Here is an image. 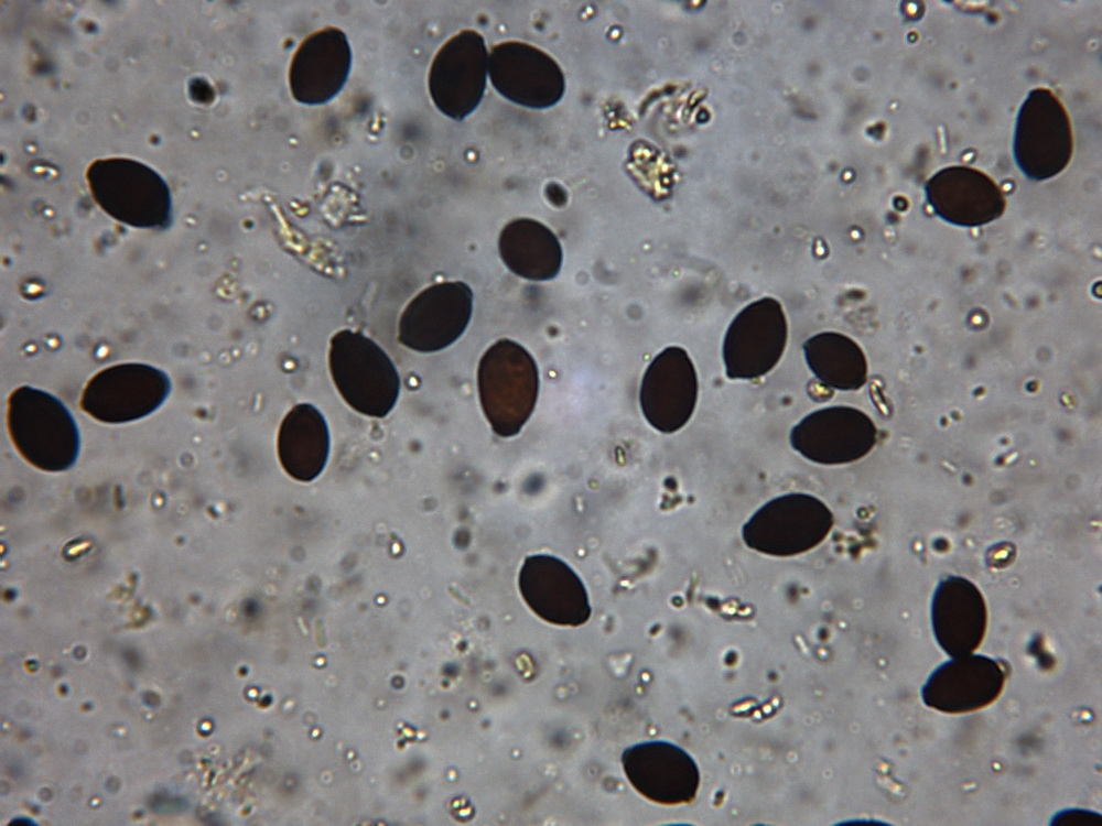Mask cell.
I'll list each match as a JSON object with an SVG mask.
<instances>
[{"instance_id": "obj_1", "label": "cell", "mask_w": 1102, "mask_h": 826, "mask_svg": "<svg viewBox=\"0 0 1102 826\" xmlns=\"http://www.w3.org/2000/svg\"><path fill=\"white\" fill-rule=\"evenodd\" d=\"M7 425L17 450L34 467L57 472L75 465L78 426L55 395L31 385L14 389L8 398Z\"/></svg>"}, {"instance_id": "obj_2", "label": "cell", "mask_w": 1102, "mask_h": 826, "mask_svg": "<svg viewBox=\"0 0 1102 826\" xmlns=\"http://www.w3.org/2000/svg\"><path fill=\"white\" fill-rule=\"evenodd\" d=\"M87 182L99 207L117 221L141 229H164L172 221L171 192L150 166L125 157L97 160Z\"/></svg>"}, {"instance_id": "obj_3", "label": "cell", "mask_w": 1102, "mask_h": 826, "mask_svg": "<svg viewBox=\"0 0 1102 826\" xmlns=\"http://www.w3.org/2000/svg\"><path fill=\"white\" fill-rule=\"evenodd\" d=\"M477 383L484 414L500 437L520 432L531 416L539 393L534 359L518 343L500 339L478 365Z\"/></svg>"}, {"instance_id": "obj_4", "label": "cell", "mask_w": 1102, "mask_h": 826, "mask_svg": "<svg viewBox=\"0 0 1102 826\" xmlns=\"http://www.w3.org/2000/svg\"><path fill=\"white\" fill-rule=\"evenodd\" d=\"M333 381L355 411L383 417L395 406L400 377L386 351L359 332L343 329L331 339L328 355Z\"/></svg>"}, {"instance_id": "obj_5", "label": "cell", "mask_w": 1102, "mask_h": 826, "mask_svg": "<svg viewBox=\"0 0 1102 826\" xmlns=\"http://www.w3.org/2000/svg\"><path fill=\"white\" fill-rule=\"evenodd\" d=\"M1072 130L1066 108L1047 88L1031 89L1020 105L1014 129L1013 155L1033 181L1058 175L1072 156Z\"/></svg>"}, {"instance_id": "obj_6", "label": "cell", "mask_w": 1102, "mask_h": 826, "mask_svg": "<svg viewBox=\"0 0 1102 826\" xmlns=\"http://www.w3.org/2000/svg\"><path fill=\"white\" fill-rule=\"evenodd\" d=\"M833 522L831 510L817 497L787 493L761 506L743 525L742 539L758 553L793 556L821 544Z\"/></svg>"}, {"instance_id": "obj_7", "label": "cell", "mask_w": 1102, "mask_h": 826, "mask_svg": "<svg viewBox=\"0 0 1102 826\" xmlns=\"http://www.w3.org/2000/svg\"><path fill=\"white\" fill-rule=\"evenodd\" d=\"M171 388L169 376L154 366L117 363L89 379L80 396V407L102 423H129L155 412L170 395Z\"/></svg>"}, {"instance_id": "obj_8", "label": "cell", "mask_w": 1102, "mask_h": 826, "mask_svg": "<svg viewBox=\"0 0 1102 826\" xmlns=\"http://www.w3.org/2000/svg\"><path fill=\"white\" fill-rule=\"evenodd\" d=\"M488 52L474 30L452 36L436 53L429 73V91L435 107L461 121L480 104L487 83Z\"/></svg>"}, {"instance_id": "obj_9", "label": "cell", "mask_w": 1102, "mask_h": 826, "mask_svg": "<svg viewBox=\"0 0 1102 826\" xmlns=\"http://www.w3.org/2000/svg\"><path fill=\"white\" fill-rule=\"evenodd\" d=\"M788 338L781 304L763 297L744 307L730 324L723 341V360L730 379L759 378L778 363Z\"/></svg>"}, {"instance_id": "obj_10", "label": "cell", "mask_w": 1102, "mask_h": 826, "mask_svg": "<svg viewBox=\"0 0 1102 826\" xmlns=\"http://www.w3.org/2000/svg\"><path fill=\"white\" fill-rule=\"evenodd\" d=\"M488 75L503 97L531 109L553 107L565 91V78L557 61L519 41L503 42L491 48Z\"/></svg>"}, {"instance_id": "obj_11", "label": "cell", "mask_w": 1102, "mask_h": 826, "mask_svg": "<svg viewBox=\"0 0 1102 826\" xmlns=\"http://www.w3.org/2000/svg\"><path fill=\"white\" fill-rule=\"evenodd\" d=\"M473 292L461 281L442 282L420 292L404 308L399 341L415 351L434 352L456 341L466 329Z\"/></svg>"}, {"instance_id": "obj_12", "label": "cell", "mask_w": 1102, "mask_h": 826, "mask_svg": "<svg viewBox=\"0 0 1102 826\" xmlns=\"http://www.w3.org/2000/svg\"><path fill=\"white\" fill-rule=\"evenodd\" d=\"M791 447L820 465H842L867 455L877 441L873 421L858 409L835 405L804 416L790 431Z\"/></svg>"}, {"instance_id": "obj_13", "label": "cell", "mask_w": 1102, "mask_h": 826, "mask_svg": "<svg viewBox=\"0 0 1102 826\" xmlns=\"http://www.w3.org/2000/svg\"><path fill=\"white\" fill-rule=\"evenodd\" d=\"M698 391L696 372L688 352L681 347H668L655 357L642 377V414L661 433L677 432L691 419Z\"/></svg>"}, {"instance_id": "obj_14", "label": "cell", "mask_w": 1102, "mask_h": 826, "mask_svg": "<svg viewBox=\"0 0 1102 826\" xmlns=\"http://www.w3.org/2000/svg\"><path fill=\"white\" fill-rule=\"evenodd\" d=\"M630 784L652 802L673 805L691 802L700 785L694 759L679 746L652 740L633 745L622 753Z\"/></svg>"}, {"instance_id": "obj_15", "label": "cell", "mask_w": 1102, "mask_h": 826, "mask_svg": "<svg viewBox=\"0 0 1102 826\" xmlns=\"http://www.w3.org/2000/svg\"><path fill=\"white\" fill-rule=\"evenodd\" d=\"M519 590L528 607L544 621L577 627L591 617L586 588L561 558L548 554L527 556L519 572Z\"/></svg>"}, {"instance_id": "obj_16", "label": "cell", "mask_w": 1102, "mask_h": 826, "mask_svg": "<svg viewBox=\"0 0 1102 826\" xmlns=\"http://www.w3.org/2000/svg\"><path fill=\"white\" fill-rule=\"evenodd\" d=\"M1005 676L995 659L972 653L955 656L931 672L921 687V698L928 707L942 713H971L1000 696Z\"/></svg>"}, {"instance_id": "obj_17", "label": "cell", "mask_w": 1102, "mask_h": 826, "mask_svg": "<svg viewBox=\"0 0 1102 826\" xmlns=\"http://www.w3.org/2000/svg\"><path fill=\"white\" fill-rule=\"evenodd\" d=\"M926 199L942 220L961 227L986 225L1002 216L1005 198L998 185L980 170L953 165L925 183Z\"/></svg>"}, {"instance_id": "obj_18", "label": "cell", "mask_w": 1102, "mask_h": 826, "mask_svg": "<svg viewBox=\"0 0 1102 826\" xmlns=\"http://www.w3.org/2000/svg\"><path fill=\"white\" fill-rule=\"evenodd\" d=\"M352 66L348 40L337 28H325L306 37L293 55L289 85L295 100L322 105L344 87Z\"/></svg>"}, {"instance_id": "obj_19", "label": "cell", "mask_w": 1102, "mask_h": 826, "mask_svg": "<svg viewBox=\"0 0 1102 826\" xmlns=\"http://www.w3.org/2000/svg\"><path fill=\"white\" fill-rule=\"evenodd\" d=\"M987 622L980 589L961 576L937 585L931 600V626L938 645L951 657L972 653L981 644Z\"/></svg>"}, {"instance_id": "obj_20", "label": "cell", "mask_w": 1102, "mask_h": 826, "mask_svg": "<svg viewBox=\"0 0 1102 826\" xmlns=\"http://www.w3.org/2000/svg\"><path fill=\"white\" fill-rule=\"evenodd\" d=\"M329 454V432L322 413L312 404L293 406L278 434V455L283 469L302 482L323 471Z\"/></svg>"}, {"instance_id": "obj_21", "label": "cell", "mask_w": 1102, "mask_h": 826, "mask_svg": "<svg viewBox=\"0 0 1102 826\" xmlns=\"http://www.w3.org/2000/svg\"><path fill=\"white\" fill-rule=\"evenodd\" d=\"M498 249L507 268L527 280H551L561 269L562 249L558 237L531 218L508 222L500 232Z\"/></svg>"}, {"instance_id": "obj_22", "label": "cell", "mask_w": 1102, "mask_h": 826, "mask_svg": "<svg viewBox=\"0 0 1102 826\" xmlns=\"http://www.w3.org/2000/svg\"><path fill=\"white\" fill-rule=\"evenodd\" d=\"M807 365L824 385L858 390L867 378V361L861 347L846 335L819 333L803 343Z\"/></svg>"}, {"instance_id": "obj_23", "label": "cell", "mask_w": 1102, "mask_h": 826, "mask_svg": "<svg viewBox=\"0 0 1102 826\" xmlns=\"http://www.w3.org/2000/svg\"><path fill=\"white\" fill-rule=\"evenodd\" d=\"M1052 824H1063L1072 826H1100V816L1091 811L1085 809H1065L1059 812L1054 816Z\"/></svg>"}]
</instances>
